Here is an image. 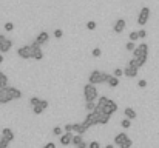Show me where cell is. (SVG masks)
Masks as SVG:
<instances>
[{"instance_id": "1", "label": "cell", "mask_w": 159, "mask_h": 148, "mask_svg": "<svg viewBox=\"0 0 159 148\" xmlns=\"http://www.w3.org/2000/svg\"><path fill=\"white\" fill-rule=\"evenodd\" d=\"M133 57L137 60L139 68L145 65L147 59H148V45L147 43H141L139 46H136V50L133 51Z\"/></svg>"}, {"instance_id": "2", "label": "cell", "mask_w": 159, "mask_h": 148, "mask_svg": "<svg viewBox=\"0 0 159 148\" xmlns=\"http://www.w3.org/2000/svg\"><path fill=\"white\" fill-rule=\"evenodd\" d=\"M110 76H111V74H107V73H102V71H99V70H94V71L90 73V76H88V82L93 83V85L107 83L108 79H110Z\"/></svg>"}, {"instance_id": "3", "label": "cell", "mask_w": 159, "mask_h": 148, "mask_svg": "<svg viewBox=\"0 0 159 148\" xmlns=\"http://www.w3.org/2000/svg\"><path fill=\"white\" fill-rule=\"evenodd\" d=\"M84 97H85V100L87 102H94L97 97H99V93H97V88L93 85V83H87L85 86H84Z\"/></svg>"}, {"instance_id": "4", "label": "cell", "mask_w": 159, "mask_h": 148, "mask_svg": "<svg viewBox=\"0 0 159 148\" xmlns=\"http://www.w3.org/2000/svg\"><path fill=\"white\" fill-rule=\"evenodd\" d=\"M17 56H19L20 59H25V60L33 59V46H31V45L20 46V48L17 50Z\"/></svg>"}, {"instance_id": "5", "label": "cell", "mask_w": 159, "mask_h": 148, "mask_svg": "<svg viewBox=\"0 0 159 148\" xmlns=\"http://www.w3.org/2000/svg\"><path fill=\"white\" fill-rule=\"evenodd\" d=\"M148 19H150V8L144 6V8L139 11V16H137V23H139L141 26H144V25L148 22Z\"/></svg>"}, {"instance_id": "6", "label": "cell", "mask_w": 159, "mask_h": 148, "mask_svg": "<svg viewBox=\"0 0 159 148\" xmlns=\"http://www.w3.org/2000/svg\"><path fill=\"white\" fill-rule=\"evenodd\" d=\"M13 48V42L10 39H6L3 34H0V53H8Z\"/></svg>"}, {"instance_id": "7", "label": "cell", "mask_w": 159, "mask_h": 148, "mask_svg": "<svg viewBox=\"0 0 159 148\" xmlns=\"http://www.w3.org/2000/svg\"><path fill=\"white\" fill-rule=\"evenodd\" d=\"M84 125H85L87 128H91V126H94V125H99L97 114H96V113H88L87 117H85V120H84Z\"/></svg>"}, {"instance_id": "8", "label": "cell", "mask_w": 159, "mask_h": 148, "mask_svg": "<svg viewBox=\"0 0 159 148\" xmlns=\"http://www.w3.org/2000/svg\"><path fill=\"white\" fill-rule=\"evenodd\" d=\"M33 46V59L34 60H42L43 59V51H42V45H39L36 40L31 43Z\"/></svg>"}, {"instance_id": "9", "label": "cell", "mask_w": 159, "mask_h": 148, "mask_svg": "<svg viewBox=\"0 0 159 148\" xmlns=\"http://www.w3.org/2000/svg\"><path fill=\"white\" fill-rule=\"evenodd\" d=\"M11 100H13V97L10 94V90L8 88H0V105L10 103Z\"/></svg>"}, {"instance_id": "10", "label": "cell", "mask_w": 159, "mask_h": 148, "mask_svg": "<svg viewBox=\"0 0 159 148\" xmlns=\"http://www.w3.org/2000/svg\"><path fill=\"white\" fill-rule=\"evenodd\" d=\"M94 113L97 114V119H99V125H107V123L110 122V117H111V116H108V114L102 113L100 110H96Z\"/></svg>"}, {"instance_id": "11", "label": "cell", "mask_w": 159, "mask_h": 148, "mask_svg": "<svg viewBox=\"0 0 159 148\" xmlns=\"http://www.w3.org/2000/svg\"><path fill=\"white\" fill-rule=\"evenodd\" d=\"M125 25H127V22H125L124 19H119V20H116V23H114V26H113L114 33H116V34H120V33L125 30Z\"/></svg>"}, {"instance_id": "12", "label": "cell", "mask_w": 159, "mask_h": 148, "mask_svg": "<svg viewBox=\"0 0 159 148\" xmlns=\"http://www.w3.org/2000/svg\"><path fill=\"white\" fill-rule=\"evenodd\" d=\"M137 71H139V68H134V66H130V65H127L125 66V70H124V76H127V77H136L137 76Z\"/></svg>"}, {"instance_id": "13", "label": "cell", "mask_w": 159, "mask_h": 148, "mask_svg": "<svg viewBox=\"0 0 159 148\" xmlns=\"http://www.w3.org/2000/svg\"><path fill=\"white\" fill-rule=\"evenodd\" d=\"M87 130L88 128L84 125V122L82 123H73V133H76V134H82L84 136L87 133Z\"/></svg>"}, {"instance_id": "14", "label": "cell", "mask_w": 159, "mask_h": 148, "mask_svg": "<svg viewBox=\"0 0 159 148\" xmlns=\"http://www.w3.org/2000/svg\"><path fill=\"white\" fill-rule=\"evenodd\" d=\"M2 137L6 139L8 142H13L16 136H14V131H13L11 128H3V130H2Z\"/></svg>"}, {"instance_id": "15", "label": "cell", "mask_w": 159, "mask_h": 148, "mask_svg": "<svg viewBox=\"0 0 159 148\" xmlns=\"http://www.w3.org/2000/svg\"><path fill=\"white\" fill-rule=\"evenodd\" d=\"M73 136H74L73 131H70V133H63V134L60 136V143H62V145H70L71 140H73Z\"/></svg>"}, {"instance_id": "16", "label": "cell", "mask_w": 159, "mask_h": 148, "mask_svg": "<svg viewBox=\"0 0 159 148\" xmlns=\"http://www.w3.org/2000/svg\"><path fill=\"white\" fill-rule=\"evenodd\" d=\"M48 39H50V34H48L47 31H42V33L36 37V42H37L39 45H45V43L48 42Z\"/></svg>"}, {"instance_id": "17", "label": "cell", "mask_w": 159, "mask_h": 148, "mask_svg": "<svg viewBox=\"0 0 159 148\" xmlns=\"http://www.w3.org/2000/svg\"><path fill=\"white\" fill-rule=\"evenodd\" d=\"M8 90H10V94H11L13 100H19V99H22V91H20V90H17L16 86H8Z\"/></svg>"}, {"instance_id": "18", "label": "cell", "mask_w": 159, "mask_h": 148, "mask_svg": "<svg viewBox=\"0 0 159 148\" xmlns=\"http://www.w3.org/2000/svg\"><path fill=\"white\" fill-rule=\"evenodd\" d=\"M127 139H128V136H127L125 133H119V134H117V136L114 137V145L120 146V145H122V143H124V142H125Z\"/></svg>"}, {"instance_id": "19", "label": "cell", "mask_w": 159, "mask_h": 148, "mask_svg": "<svg viewBox=\"0 0 159 148\" xmlns=\"http://www.w3.org/2000/svg\"><path fill=\"white\" fill-rule=\"evenodd\" d=\"M124 114H125V117L127 119H130V120H133V119H136V111L133 110V108H130V106H127L125 110H124Z\"/></svg>"}, {"instance_id": "20", "label": "cell", "mask_w": 159, "mask_h": 148, "mask_svg": "<svg viewBox=\"0 0 159 148\" xmlns=\"http://www.w3.org/2000/svg\"><path fill=\"white\" fill-rule=\"evenodd\" d=\"M107 85L110 86V88H116V86H119V77H116V76H110V79H108V82H107Z\"/></svg>"}, {"instance_id": "21", "label": "cell", "mask_w": 159, "mask_h": 148, "mask_svg": "<svg viewBox=\"0 0 159 148\" xmlns=\"http://www.w3.org/2000/svg\"><path fill=\"white\" fill-rule=\"evenodd\" d=\"M82 142H84V139H82V134H74V136H73V140H71V143H73L74 146H79Z\"/></svg>"}, {"instance_id": "22", "label": "cell", "mask_w": 159, "mask_h": 148, "mask_svg": "<svg viewBox=\"0 0 159 148\" xmlns=\"http://www.w3.org/2000/svg\"><path fill=\"white\" fill-rule=\"evenodd\" d=\"M96 106H97V103H94V102H87V103H85V110H87L88 113H94V111H96Z\"/></svg>"}, {"instance_id": "23", "label": "cell", "mask_w": 159, "mask_h": 148, "mask_svg": "<svg viewBox=\"0 0 159 148\" xmlns=\"http://www.w3.org/2000/svg\"><path fill=\"white\" fill-rule=\"evenodd\" d=\"M120 126H122V128H125V130H128V128L131 126V120L125 117V119H124V120L120 122Z\"/></svg>"}, {"instance_id": "24", "label": "cell", "mask_w": 159, "mask_h": 148, "mask_svg": "<svg viewBox=\"0 0 159 148\" xmlns=\"http://www.w3.org/2000/svg\"><path fill=\"white\" fill-rule=\"evenodd\" d=\"M53 134L60 137V136L63 134V128H60V126H54V128H53Z\"/></svg>"}, {"instance_id": "25", "label": "cell", "mask_w": 159, "mask_h": 148, "mask_svg": "<svg viewBox=\"0 0 159 148\" xmlns=\"http://www.w3.org/2000/svg\"><path fill=\"white\" fill-rule=\"evenodd\" d=\"M130 40H131V42L139 40V33H137V31H131V33H130Z\"/></svg>"}, {"instance_id": "26", "label": "cell", "mask_w": 159, "mask_h": 148, "mask_svg": "<svg viewBox=\"0 0 159 148\" xmlns=\"http://www.w3.org/2000/svg\"><path fill=\"white\" fill-rule=\"evenodd\" d=\"M40 100L42 99H39V97H31L30 103H31V106H37V105H40Z\"/></svg>"}, {"instance_id": "27", "label": "cell", "mask_w": 159, "mask_h": 148, "mask_svg": "<svg viewBox=\"0 0 159 148\" xmlns=\"http://www.w3.org/2000/svg\"><path fill=\"white\" fill-rule=\"evenodd\" d=\"M0 88H8V76L0 79Z\"/></svg>"}, {"instance_id": "28", "label": "cell", "mask_w": 159, "mask_h": 148, "mask_svg": "<svg viewBox=\"0 0 159 148\" xmlns=\"http://www.w3.org/2000/svg\"><path fill=\"white\" fill-rule=\"evenodd\" d=\"M125 48H127V51H131V53H133V51H134V50H136V43H134V42H131V40H130V42H128V43H127V46H125Z\"/></svg>"}, {"instance_id": "29", "label": "cell", "mask_w": 159, "mask_h": 148, "mask_svg": "<svg viewBox=\"0 0 159 148\" xmlns=\"http://www.w3.org/2000/svg\"><path fill=\"white\" fill-rule=\"evenodd\" d=\"M131 145H133V140L128 137V139H127V140H125V142L120 145V148H131Z\"/></svg>"}, {"instance_id": "30", "label": "cell", "mask_w": 159, "mask_h": 148, "mask_svg": "<svg viewBox=\"0 0 159 148\" xmlns=\"http://www.w3.org/2000/svg\"><path fill=\"white\" fill-rule=\"evenodd\" d=\"M43 111H45V110H43L40 105H37V106H33V113H34V114H42Z\"/></svg>"}, {"instance_id": "31", "label": "cell", "mask_w": 159, "mask_h": 148, "mask_svg": "<svg viewBox=\"0 0 159 148\" xmlns=\"http://www.w3.org/2000/svg\"><path fill=\"white\" fill-rule=\"evenodd\" d=\"M8 145H10V142H8L6 139L0 137V146H2V148H8Z\"/></svg>"}, {"instance_id": "32", "label": "cell", "mask_w": 159, "mask_h": 148, "mask_svg": "<svg viewBox=\"0 0 159 148\" xmlns=\"http://www.w3.org/2000/svg\"><path fill=\"white\" fill-rule=\"evenodd\" d=\"M96 26H97V25H96V22H93V20H90V22L87 23V28H88L90 31H93V30H96Z\"/></svg>"}, {"instance_id": "33", "label": "cell", "mask_w": 159, "mask_h": 148, "mask_svg": "<svg viewBox=\"0 0 159 148\" xmlns=\"http://www.w3.org/2000/svg\"><path fill=\"white\" fill-rule=\"evenodd\" d=\"M88 148H100V143H99L97 140H93V142H90Z\"/></svg>"}, {"instance_id": "34", "label": "cell", "mask_w": 159, "mask_h": 148, "mask_svg": "<svg viewBox=\"0 0 159 148\" xmlns=\"http://www.w3.org/2000/svg\"><path fill=\"white\" fill-rule=\"evenodd\" d=\"M62 36H63V31H62V30H56V31H54V37H56V39H62Z\"/></svg>"}, {"instance_id": "35", "label": "cell", "mask_w": 159, "mask_h": 148, "mask_svg": "<svg viewBox=\"0 0 159 148\" xmlns=\"http://www.w3.org/2000/svg\"><path fill=\"white\" fill-rule=\"evenodd\" d=\"M100 54H102L100 48H94L93 50V57H100Z\"/></svg>"}, {"instance_id": "36", "label": "cell", "mask_w": 159, "mask_h": 148, "mask_svg": "<svg viewBox=\"0 0 159 148\" xmlns=\"http://www.w3.org/2000/svg\"><path fill=\"white\" fill-rule=\"evenodd\" d=\"M113 76H116V77H120V76H124V70H120V68H116Z\"/></svg>"}, {"instance_id": "37", "label": "cell", "mask_w": 159, "mask_h": 148, "mask_svg": "<svg viewBox=\"0 0 159 148\" xmlns=\"http://www.w3.org/2000/svg\"><path fill=\"white\" fill-rule=\"evenodd\" d=\"M5 30H6V31H13V30H14V25H13L11 22H6V23H5Z\"/></svg>"}, {"instance_id": "38", "label": "cell", "mask_w": 159, "mask_h": 148, "mask_svg": "<svg viewBox=\"0 0 159 148\" xmlns=\"http://www.w3.org/2000/svg\"><path fill=\"white\" fill-rule=\"evenodd\" d=\"M137 86H139V88H145V86H147V80H145V79H141V80L137 82Z\"/></svg>"}, {"instance_id": "39", "label": "cell", "mask_w": 159, "mask_h": 148, "mask_svg": "<svg viewBox=\"0 0 159 148\" xmlns=\"http://www.w3.org/2000/svg\"><path fill=\"white\" fill-rule=\"evenodd\" d=\"M40 106H42L43 110H47V108L50 106V103H48V100H45V99H42V100H40Z\"/></svg>"}, {"instance_id": "40", "label": "cell", "mask_w": 159, "mask_h": 148, "mask_svg": "<svg viewBox=\"0 0 159 148\" xmlns=\"http://www.w3.org/2000/svg\"><path fill=\"white\" fill-rule=\"evenodd\" d=\"M137 33H139V39H145L147 37V31L145 30H139Z\"/></svg>"}, {"instance_id": "41", "label": "cell", "mask_w": 159, "mask_h": 148, "mask_svg": "<svg viewBox=\"0 0 159 148\" xmlns=\"http://www.w3.org/2000/svg\"><path fill=\"white\" fill-rule=\"evenodd\" d=\"M63 131H65V133L73 131V123H67V125H65V128H63Z\"/></svg>"}, {"instance_id": "42", "label": "cell", "mask_w": 159, "mask_h": 148, "mask_svg": "<svg viewBox=\"0 0 159 148\" xmlns=\"http://www.w3.org/2000/svg\"><path fill=\"white\" fill-rule=\"evenodd\" d=\"M43 148H56V143L54 142H48V143L43 145Z\"/></svg>"}, {"instance_id": "43", "label": "cell", "mask_w": 159, "mask_h": 148, "mask_svg": "<svg viewBox=\"0 0 159 148\" xmlns=\"http://www.w3.org/2000/svg\"><path fill=\"white\" fill-rule=\"evenodd\" d=\"M88 145H90V143H87V142L84 140V142H82V143H80V145L77 146V148H88Z\"/></svg>"}, {"instance_id": "44", "label": "cell", "mask_w": 159, "mask_h": 148, "mask_svg": "<svg viewBox=\"0 0 159 148\" xmlns=\"http://www.w3.org/2000/svg\"><path fill=\"white\" fill-rule=\"evenodd\" d=\"M5 76H6V74H3V71H0V79H3Z\"/></svg>"}, {"instance_id": "45", "label": "cell", "mask_w": 159, "mask_h": 148, "mask_svg": "<svg viewBox=\"0 0 159 148\" xmlns=\"http://www.w3.org/2000/svg\"><path fill=\"white\" fill-rule=\"evenodd\" d=\"M0 63H3V54H0Z\"/></svg>"}, {"instance_id": "46", "label": "cell", "mask_w": 159, "mask_h": 148, "mask_svg": "<svg viewBox=\"0 0 159 148\" xmlns=\"http://www.w3.org/2000/svg\"><path fill=\"white\" fill-rule=\"evenodd\" d=\"M105 148H114V145H113V143H110V145H107Z\"/></svg>"}, {"instance_id": "47", "label": "cell", "mask_w": 159, "mask_h": 148, "mask_svg": "<svg viewBox=\"0 0 159 148\" xmlns=\"http://www.w3.org/2000/svg\"><path fill=\"white\" fill-rule=\"evenodd\" d=\"M0 148H2V146H0Z\"/></svg>"}]
</instances>
